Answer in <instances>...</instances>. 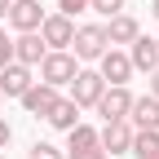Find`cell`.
<instances>
[{
    "mask_svg": "<svg viewBox=\"0 0 159 159\" xmlns=\"http://www.w3.org/2000/svg\"><path fill=\"white\" fill-rule=\"evenodd\" d=\"M75 71H80V62L71 57V49H49L40 57V84H49V89H66Z\"/></svg>",
    "mask_w": 159,
    "mask_h": 159,
    "instance_id": "6da1fadb",
    "label": "cell"
},
{
    "mask_svg": "<svg viewBox=\"0 0 159 159\" xmlns=\"http://www.w3.org/2000/svg\"><path fill=\"white\" fill-rule=\"evenodd\" d=\"M111 44H106V27L102 22H84V27H75L71 35V57L75 62H97Z\"/></svg>",
    "mask_w": 159,
    "mask_h": 159,
    "instance_id": "7a4b0ae2",
    "label": "cell"
},
{
    "mask_svg": "<svg viewBox=\"0 0 159 159\" xmlns=\"http://www.w3.org/2000/svg\"><path fill=\"white\" fill-rule=\"evenodd\" d=\"M66 89H71V102H75L80 111H93V106H97V97L106 93V80L97 75L93 66H80V71H75V80H71Z\"/></svg>",
    "mask_w": 159,
    "mask_h": 159,
    "instance_id": "3957f363",
    "label": "cell"
},
{
    "mask_svg": "<svg viewBox=\"0 0 159 159\" xmlns=\"http://www.w3.org/2000/svg\"><path fill=\"white\" fill-rule=\"evenodd\" d=\"M66 159H106V150H102V142H97V128H89L84 119L66 133V150H62Z\"/></svg>",
    "mask_w": 159,
    "mask_h": 159,
    "instance_id": "277c9868",
    "label": "cell"
},
{
    "mask_svg": "<svg viewBox=\"0 0 159 159\" xmlns=\"http://www.w3.org/2000/svg\"><path fill=\"white\" fill-rule=\"evenodd\" d=\"M128 106H133V93L128 84H106V93L97 97V115H102V124H115V119H128Z\"/></svg>",
    "mask_w": 159,
    "mask_h": 159,
    "instance_id": "5b68a950",
    "label": "cell"
},
{
    "mask_svg": "<svg viewBox=\"0 0 159 159\" xmlns=\"http://www.w3.org/2000/svg\"><path fill=\"white\" fill-rule=\"evenodd\" d=\"M71 35H75V18H66V13H44V22H40L44 49H71Z\"/></svg>",
    "mask_w": 159,
    "mask_h": 159,
    "instance_id": "8992f818",
    "label": "cell"
},
{
    "mask_svg": "<svg viewBox=\"0 0 159 159\" xmlns=\"http://www.w3.org/2000/svg\"><path fill=\"white\" fill-rule=\"evenodd\" d=\"M5 18H9V27L22 35V31H40V22H44V9H40V0H13Z\"/></svg>",
    "mask_w": 159,
    "mask_h": 159,
    "instance_id": "52a82bcc",
    "label": "cell"
},
{
    "mask_svg": "<svg viewBox=\"0 0 159 159\" xmlns=\"http://www.w3.org/2000/svg\"><path fill=\"white\" fill-rule=\"evenodd\" d=\"M97 75H102L106 84H128V75H133L128 53H124V49H106L102 57H97Z\"/></svg>",
    "mask_w": 159,
    "mask_h": 159,
    "instance_id": "ba28073f",
    "label": "cell"
},
{
    "mask_svg": "<svg viewBox=\"0 0 159 159\" xmlns=\"http://www.w3.org/2000/svg\"><path fill=\"white\" fill-rule=\"evenodd\" d=\"M18 102H22V111H27L31 119H44V115L53 111V102H57V89H49V84H40V80H35Z\"/></svg>",
    "mask_w": 159,
    "mask_h": 159,
    "instance_id": "9c48e42d",
    "label": "cell"
},
{
    "mask_svg": "<svg viewBox=\"0 0 159 159\" xmlns=\"http://www.w3.org/2000/svg\"><path fill=\"white\" fill-rule=\"evenodd\" d=\"M97 142H102L106 155H128V142H133V124L128 119H115V124H102L97 133Z\"/></svg>",
    "mask_w": 159,
    "mask_h": 159,
    "instance_id": "30bf717a",
    "label": "cell"
},
{
    "mask_svg": "<svg viewBox=\"0 0 159 159\" xmlns=\"http://www.w3.org/2000/svg\"><path fill=\"white\" fill-rule=\"evenodd\" d=\"M44 40H40V31H22V35H13V62H22V66H40V57H44Z\"/></svg>",
    "mask_w": 159,
    "mask_h": 159,
    "instance_id": "8fae6325",
    "label": "cell"
},
{
    "mask_svg": "<svg viewBox=\"0 0 159 159\" xmlns=\"http://www.w3.org/2000/svg\"><path fill=\"white\" fill-rule=\"evenodd\" d=\"M31 84H35L31 66H22V62H9L5 71H0V97H22Z\"/></svg>",
    "mask_w": 159,
    "mask_h": 159,
    "instance_id": "7c38bea8",
    "label": "cell"
},
{
    "mask_svg": "<svg viewBox=\"0 0 159 159\" xmlns=\"http://www.w3.org/2000/svg\"><path fill=\"white\" fill-rule=\"evenodd\" d=\"M128 62H133V71H146L150 75L159 66V44H155L150 35H137L133 44H128Z\"/></svg>",
    "mask_w": 159,
    "mask_h": 159,
    "instance_id": "4fadbf2b",
    "label": "cell"
},
{
    "mask_svg": "<svg viewBox=\"0 0 159 159\" xmlns=\"http://www.w3.org/2000/svg\"><path fill=\"white\" fill-rule=\"evenodd\" d=\"M137 35H142V27H137L133 13H115L111 22H106V44H111V49H115V44H133Z\"/></svg>",
    "mask_w": 159,
    "mask_h": 159,
    "instance_id": "5bb4252c",
    "label": "cell"
},
{
    "mask_svg": "<svg viewBox=\"0 0 159 159\" xmlns=\"http://www.w3.org/2000/svg\"><path fill=\"white\" fill-rule=\"evenodd\" d=\"M128 124H133V128H155V133H159V102H155L150 93H146V97H133Z\"/></svg>",
    "mask_w": 159,
    "mask_h": 159,
    "instance_id": "9a60e30c",
    "label": "cell"
},
{
    "mask_svg": "<svg viewBox=\"0 0 159 159\" xmlns=\"http://www.w3.org/2000/svg\"><path fill=\"white\" fill-rule=\"evenodd\" d=\"M44 119H49V128H57V133H71V128L80 124V106L71 102V97H57V102H53V111H49Z\"/></svg>",
    "mask_w": 159,
    "mask_h": 159,
    "instance_id": "2e32d148",
    "label": "cell"
},
{
    "mask_svg": "<svg viewBox=\"0 0 159 159\" xmlns=\"http://www.w3.org/2000/svg\"><path fill=\"white\" fill-rule=\"evenodd\" d=\"M128 155H137V159H150V155H159V133H155V128H133Z\"/></svg>",
    "mask_w": 159,
    "mask_h": 159,
    "instance_id": "e0dca14e",
    "label": "cell"
},
{
    "mask_svg": "<svg viewBox=\"0 0 159 159\" xmlns=\"http://www.w3.org/2000/svg\"><path fill=\"white\" fill-rule=\"evenodd\" d=\"M89 9L102 13V18H115V13H124L128 5H124V0H89Z\"/></svg>",
    "mask_w": 159,
    "mask_h": 159,
    "instance_id": "ac0fdd59",
    "label": "cell"
},
{
    "mask_svg": "<svg viewBox=\"0 0 159 159\" xmlns=\"http://www.w3.org/2000/svg\"><path fill=\"white\" fill-rule=\"evenodd\" d=\"M27 159H66V155H62V150H57L53 142H35V146L27 150Z\"/></svg>",
    "mask_w": 159,
    "mask_h": 159,
    "instance_id": "d6986e66",
    "label": "cell"
},
{
    "mask_svg": "<svg viewBox=\"0 0 159 159\" xmlns=\"http://www.w3.org/2000/svg\"><path fill=\"white\" fill-rule=\"evenodd\" d=\"M9 62H13V35H9L5 27H0V71H5Z\"/></svg>",
    "mask_w": 159,
    "mask_h": 159,
    "instance_id": "ffe728a7",
    "label": "cell"
},
{
    "mask_svg": "<svg viewBox=\"0 0 159 159\" xmlns=\"http://www.w3.org/2000/svg\"><path fill=\"white\" fill-rule=\"evenodd\" d=\"M84 9H89V0H57V13H66V18L84 13Z\"/></svg>",
    "mask_w": 159,
    "mask_h": 159,
    "instance_id": "44dd1931",
    "label": "cell"
},
{
    "mask_svg": "<svg viewBox=\"0 0 159 159\" xmlns=\"http://www.w3.org/2000/svg\"><path fill=\"white\" fill-rule=\"evenodd\" d=\"M146 93H150V97H155V102H159V66H155V71H150V75H146Z\"/></svg>",
    "mask_w": 159,
    "mask_h": 159,
    "instance_id": "7402d4cb",
    "label": "cell"
},
{
    "mask_svg": "<svg viewBox=\"0 0 159 159\" xmlns=\"http://www.w3.org/2000/svg\"><path fill=\"white\" fill-rule=\"evenodd\" d=\"M9 142H13V128H9V119H0V150H5Z\"/></svg>",
    "mask_w": 159,
    "mask_h": 159,
    "instance_id": "603a6c76",
    "label": "cell"
},
{
    "mask_svg": "<svg viewBox=\"0 0 159 159\" xmlns=\"http://www.w3.org/2000/svg\"><path fill=\"white\" fill-rule=\"evenodd\" d=\"M9 5H13V0H0V18H5V13H9Z\"/></svg>",
    "mask_w": 159,
    "mask_h": 159,
    "instance_id": "cb8c5ba5",
    "label": "cell"
},
{
    "mask_svg": "<svg viewBox=\"0 0 159 159\" xmlns=\"http://www.w3.org/2000/svg\"><path fill=\"white\" fill-rule=\"evenodd\" d=\"M150 13H155V18H159V0H150Z\"/></svg>",
    "mask_w": 159,
    "mask_h": 159,
    "instance_id": "d4e9b609",
    "label": "cell"
},
{
    "mask_svg": "<svg viewBox=\"0 0 159 159\" xmlns=\"http://www.w3.org/2000/svg\"><path fill=\"white\" fill-rule=\"evenodd\" d=\"M0 159H5V150H0Z\"/></svg>",
    "mask_w": 159,
    "mask_h": 159,
    "instance_id": "484cf974",
    "label": "cell"
},
{
    "mask_svg": "<svg viewBox=\"0 0 159 159\" xmlns=\"http://www.w3.org/2000/svg\"><path fill=\"white\" fill-rule=\"evenodd\" d=\"M155 44H159V35H155Z\"/></svg>",
    "mask_w": 159,
    "mask_h": 159,
    "instance_id": "4316f807",
    "label": "cell"
},
{
    "mask_svg": "<svg viewBox=\"0 0 159 159\" xmlns=\"http://www.w3.org/2000/svg\"><path fill=\"white\" fill-rule=\"evenodd\" d=\"M150 159H159V155H150Z\"/></svg>",
    "mask_w": 159,
    "mask_h": 159,
    "instance_id": "83f0119b",
    "label": "cell"
}]
</instances>
